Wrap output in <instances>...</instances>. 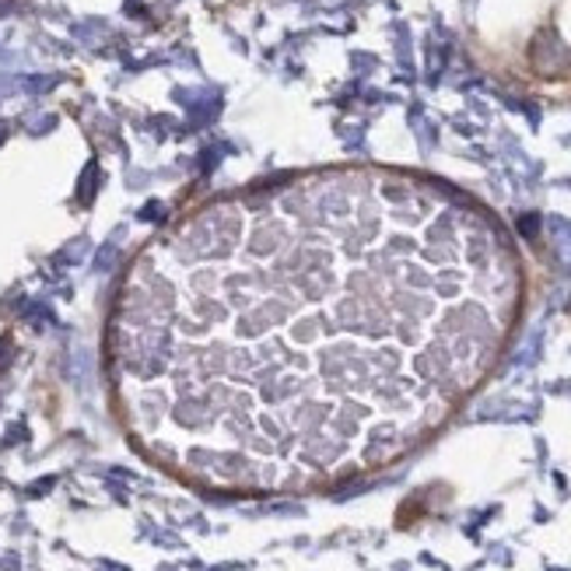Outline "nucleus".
I'll return each instance as SVG.
<instances>
[{"label": "nucleus", "mask_w": 571, "mask_h": 571, "mask_svg": "<svg viewBox=\"0 0 571 571\" xmlns=\"http://www.w3.org/2000/svg\"><path fill=\"white\" fill-rule=\"evenodd\" d=\"M523 263L491 214L341 169L197 207L130 263L112 372L138 442L231 495L400 460L505 350Z\"/></svg>", "instance_id": "f257e3e1"}]
</instances>
